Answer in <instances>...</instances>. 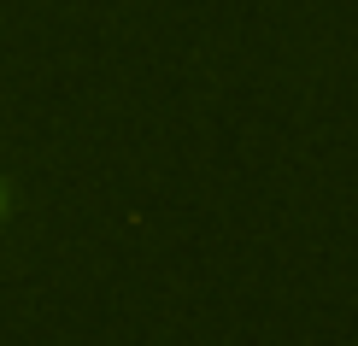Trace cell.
<instances>
[{
    "label": "cell",
    "mask_w": 358,
    "mask_h": 346,
    "mask_svg": "<svg viewBox=\"0 0 358 346\" xmlns=\"http://www.w3.org/2000/svg\"><path fill=\"white\" fill-rule=\"evenodd\" d=\"M0 217H6V188H0Z\"/></svg>",
    "instance_id": "6da1fadb"
}]
</instances>
